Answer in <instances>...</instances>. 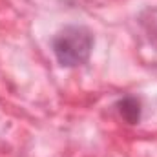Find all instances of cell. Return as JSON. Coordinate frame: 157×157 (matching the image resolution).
<instances>
[{
	"mask_svg": "<svg viewBox=\"0 0 157 157\" xmlns=\"http://www.w3.org/2000/svg\"><path fill=\"white\" fill-rule=\"evenodd\" d=\"M119 106H121V108H119L121 115L126 119L128 122H132V124L139 122V117H141V104H139V101H137L135 97H126V99H122Z\"/></svg>",
	"mask_w": 157,
	"mask_h": 157,
	"instance_id": "2",
	"label": "cell"
},
{
	"mask_svg": "<svg viewBox=\"0 0 157 157\" xmlns=\"http://www.w3.org/2000/svg\"><path fill=\"white\" fill-rule=\"evenodd\" d=\"M51 48L60 66L77 68V66H82L91 55L93 35L86 26L71 24L55 35Z\"/></svg>",
	"mask_w": 157,
	"mask_h": 157,
	"instance_id": "1",
	"label": "cell"
}]
</instances>
